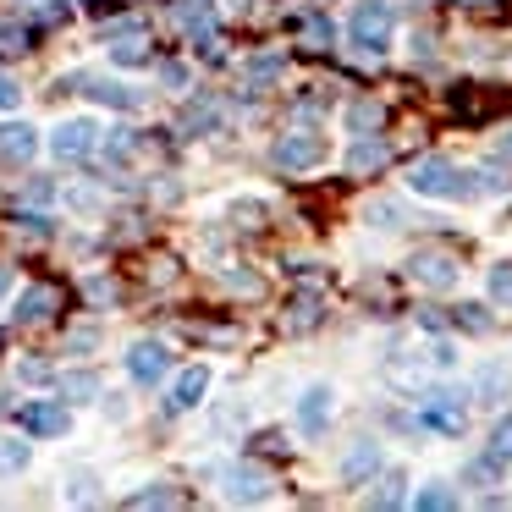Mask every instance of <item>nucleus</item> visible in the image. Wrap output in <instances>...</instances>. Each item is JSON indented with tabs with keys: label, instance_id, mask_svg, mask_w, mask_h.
I'll return each mask as SVG.
<instances>
[{
	"label": "nucleus",
	"instance_id": "nucleus-1",
	"mask_svg": "<svg viewBox=\"0 0 512 512\" xmlns=\"http://www.w3.org/2000/svg\"><path fill=\"white\" fill-rule=\"evenodd\" d=\"M408 188L424 193V199H479V182L474 171L452 166L446 155H424L408 166Z\"/></svg>",
	"mask_w": 512,
	"mask_h": 512
},
{
	"label": "nucleus",
	"instance_id": "nucleus-2",
	"mask_svg": "<svg viewBox=\"0 0 512 512\" xmlns=\"http://www.w3.org/2000/svg\"><path fill=\"white\" fill-rule=\"evenodd\" d=\"M419 430L463 435L468 430V391L463 386H424L419 391Z\"/></svg>",
	"mask_w": 512,
	"mask_h": 512
},
{
	"label": "nucleus",
	"instance_id": "nucleus-3",
	"mask_svg": "<svg viewBox=\"0 0 512 512\" xmlns=\"http://www.w3.org/2000/svg\"><path fill=\"white\" fill-rule=\"evenodd\" d=\"M391 34H397V12H391L386 0H358L353 17H347V39H353V50H364V56H386Z\"/></svg>",
	"mask_w": 512,
	"mask_h": 512
},
{
	"label": "nucleus",
	"instance_id": "nucleus-4",
	"mask_svg": "<svg viewBox=\"0 0 512 512\" xmlns=\"http://www.w3.org/2000/svg\"><path fill=\"white\" fill-rule=\"evenodd\" d=\"M325 155H331V149H325V138L320 133H281L276 144H270V160H276L281 171H292V177H298V171H314V166H325Z\"/></svg>",
	"mask_w": 512,
	"mask_h": 512
},
{
	"label": "nucleus",
	"instance_id": "nucleus-5",
	"mask_svg": "<svg viewBox=\"0 0 512 512\" xmlns=\"http://www.w3.org/2000/svg\"><path fill=\"white\" fill-rule=\"evenodd\" d=\"M17 424H23L28 441H56V435L72 430V408H67L61 397H56V402L39 397V402H23V408H17Z\"/></svg>",
	"mask_w": 512,
	"mask_h": 512
},
{
	"label": "nucleus",
	"instance_id": "nucleus-6",
	"mask_svg": "<svg viewBox=\"0 0 512 512\" xmlns=\"http://www.w3.org/2000/svg\"><path fill=\"white\" fill-rule=\"evenodd\" d=\"M215 479H221V496L232 501V507H259V501L270 496V474H259V468H248V463L215 468Z\"/></svg>",
	"mask_w": 512,
	"mask_h": 512
},
{
	"label": "nucleus",
	"instance_id": "nucleus-7",
	"mask_svg": "<svg viewBox=\"0 0 512 512\" xmlns=\"http://www.w3.org/2000/svg\"><path fill=\"white\" fill-rule=\"evenodd\" d=\"M408 276H413V287H424V292H452L457 281H463V270H457L452 254H441V248H424V254L408 259Z\"/></svg>",
	"mask_w": 512,
	"mask_h": 512
},
{
	"label": "nucleus",
	"instance_id": "nucleus-8",
	"mask_svg": "<svg viewBox=\"0 0 512 512\" xmlns=\"http://www.w3.org/2000/svg\"><path fill=\"white\" fill-rule=\"evenodd\" d=\"M94 149H100V127H94L89 116H72V122H61L56 133H50V155L56 160H89Z\"/></svg>",
	"mask_w": 512,
	"mask_h": 512
},
{
	"label": "nucleus",
	"instance_id": "nucleus-9",
	"mask_svg": "<svg viewBox=\"0 0 512 512\" xmlns=\"http://www.w3.org/2000/svg\"><path fill=\"white\" fill-rule=\"evenodd\" d=\"M331 408H336V391L320 380V386H309V391L298 397V408H292V419H298V430L309 435V441H320V435L331 430Z\"/></svg>",
	"mask_w": 512,
	"mask_h": 512
},
{
	"label": "nucleus",
	"instance_id": "nucleus-10",
	"mask_svg": "<svg viewBox=\"0 0 512 512\" xmlns=\"http://www.w3.org/2000/svg\"><path fill=\"white\" fill-rule=\"evenodd\" d=\"M127 375H133L138 386H160V380L171 375V347L166 342H133L127 347Z\"/></svg>",
	"mask_w": 512,
	"mask_h": 512
},
{
	"label": "nucleus",
	"instance_id": "nucleus-11",
	"mask_svg": "<svg viewBox=\"0 0 512 512\" xmlns=\"http://www.w3.org/2000/svg\"><path fill=\"white\" fill-rule=\"evenodd\" d=\"M380 463H386V452H380L375 435H364V441H353L342 452V463H336V474H342V485H364V479L380 474Z\"/></svg>",
	"mask_w": 512,
	"mask_h": 512
},
{
	"label": "nucleus",
	"instance_id": "nucleus-12",
	"mask_svg": "<svg viewBox=\"0 0 512 512\" xmlns=\"http://www.w3.org/2000/svg\"><path fill=\"white\" fill-rule=\"evenodd\" d=\"M78 83L89 100H100V105H116V111H138L144 105V94L138 89H127V83H116V78H89V72H78V78H67V89Z\"/></svg>",
	"mask_w": 512,
	"mask_h": 512
},
{
	"label": "nucleus",
	"instance_id": "nucleus-13",
	"mask_svg": "<svg viewBox=\"0 0 512 512\" xmlns=\"http://www.w3.org/2000/svg\"><path fill=\"white\" fill-rule=\"evenodd\" d=\"M474 397L485 402V408H501V402L512 397V364H501V358H485V364L474 369Z\"/></svg>",
	"mask_w": 512,
	"mask_h": 512
},
{
	"label": "nucleus",
	"instance_id": "nucleus-14",
	"mask_svg": "<svg viewBox=\"0 0 512 512\" xmlns=\"http://www.w3.org/2000/svg\"><path fill=\"white\" fill-rule=\"evenodd\" d=\"M204 391H210V369L204 364H188L177 375V386H171V397H166V413H193L204 402Z\"/></svg>",
	"mask_w": 512,
	"mask_h": 512
},
{
	"label": "nucleus",
	"instance_id": "nucleus-15",
	"mask_svg": "<svg viewBox=\"0 0 512 512\" xmlns=\"http://www.w3.org/2000/svg\"><path fill=\"white\" fill-rule=\"evenodd\" d=\"M177 23L188 28L193 45L210 50V56H215V45H221V28H215V12L204 6V0H193V6H177Z\"/></svg>",
	"mask_w": 512,
	"mask_h": 512
},
{
	"label": "nucleus",
	"instance_id": "nucleus-16",
	"mask_svg": "<svg viewBox=\"0 0 512 512\" xmlns=\"http://www.w3.org/2000/svg\"><path fill=\"white\" fill-rule=\"evenodd\" d=\"M56 309H61V292L39 281V287H28L23 298H17L12 320H17V325H45V320H50V314H56Z\"/></svg>",
	"mask_w": 512,
	"mask_h": 512
},
{
	"label": "nucleus",
	"instance_id": "nucleus-17",
	"mask_svg": "<svg viewBox=\"0 0 512 512\" xmlns=\"http://www.w3.org/2000/svg\"><path fill=\"white\" fill-rule=\"evenodd\" d=\"M0 155H6V160H34L39 155V127L0 122Z\"/></svg>",
	"mask_w": 512,
	"mask_h": 512
},
{
	"label": "nucleus",
	"instance_id": "nucleus-18",
	"mask_svg": "<svg viewBox=\"0 0 512 512\" xmlns=\"http://www.w3.org/2000/svg\"><path fill=\"white\" fill-rule=\"evenodd\" d=\"M281 72H287V56H281V50H265V56H254L243 67V83H248V89H270Z\"/></svg>",
	"mask_w": 512,
	"mask_h": 512
},
{
	"label": "nucleus",
	"instance_id": "nucleus-19",
	"mask_svg": "<svg viewBox=\"0 0 512 512\" xmlns=\"http://www.w3.org/2000/svg\"><path fill=\"white\" fill-rule=\"evenodd\" d=\"M386 160H391V149L380 144L375 133H364V138H358L353 149H347V171H380V166H386Z\"/></svg>",
	"mask_w": 512,
	"mask_h": 512
},
{
	"label": "nucleus",
	"instance_id": "nucleus-20",
	"mask_svg": "<svg viewBox=\"0 0 512 512\" xmlns=\"http://www.w3.org/2000/svg\"><path fill=\"white\" fill-rule=\"evenodd\" d=\"M342 122H347V133H353V138H364V133H375V127L386 122V111H380V100H353Z\"/></svg>",
	"mask_w": 512,
	"mask_h": 512
},
{
	"label": "nucleus",
	"instance_id": "nucleus-21",
	"mask_svg": "<svg viewBox=\"0 0 512 512\" xmlns=\"http://www.w3.org/2000/svg\"><path fill=\"white\" fill-rule=\"evenodd\" d=\"M56 386H61V397H67V402H94V397H100V375H94V369H72V375L56 380Z\"/></svg>",
	"mask_w": 512,
	"mask_h": 512
},
{
	"label": "nucleus",
	"instance_id": "nucleus-22",
	"mask_svg": "<svg viewBox=\"0 0 512 512\" xmlns=\"http://www.w3.org/2000/svg\"><path fill=\"white\" fill-rule=\"evenodd\" d=\"M413 507H424V512H446V507H457V496L446 490V479H424L419 490H413Z\"/></svg>",
	"mask_w": 512,
	"mask_h": 512
},
{
	"label": "nucleus",
	"instance_id": "nucleus-23",
	"mask_svg": "<svg viewBox=\"0 0 512 512\" xmlns=\"http://www.w3.org/2000/svg\"><path fill=\"white\" fill-rule=\"evenodd\" d=\"M402 485H408V479H402L397 468H391L386 479L375 474V490H369V507H402V501H408V490H402Z\"/></svg>",
	"mask_w": 512,
	"mask_h": 512
},
{
	"label": "nucleus",
	"instance_id": "nucleus-24",
	"mask_svg": "<svg viewBox=\"0 0 512 512\" xmlns=\"http://www.w3.org/2000/svg\"><path fill=\"white\" fill-rule=\"evenodd\" d=\"M149 34H127V39H111V61L116 67H144L149 61V45H144Z\"/></svg>",
	"mask_w": 512,
	"mask_h": 512
},
{
	"label": "nucleus",
	"instance_id": "nucleus-25",
	"mask_svg": "<svg viewBox=\"0 0 512 512\" xmlns=\"http://www.w3.org/2000/svg\"><path fill=\"white\" fill-rule=\"evenodd\" d=\"M182 127H188V138H199V133H215V127H221V111H215L210 100H199V105H188V116H182Z\"/></svg>",
	"mask_w": 512,
	"mask_h": 512
},
{
	"label": "nucleus",
	"instance_id": "nucleus-26",
	"mask_svg": "<svg viewBox=\"0 0 512 512\" xmlns=\"http://www.w3.org/2000/svg\"><path fill=\"white\" fill-rule=\"evenodd\" d=\"M474 182H479V193H507V188H512V177H507V166H501V160L474 166Z\"/></svg>",
	"mask_w": 512,
	"mask_h": 512
},
{
	"label": "nucleus",
	"instance_id": "nucleus-27",
	"mask_svg": "<svg viewBox=\"0 0 512 512\" xmlns=\"http://www.w3.org/2000/svg\"><path fill=\"white\" fill-rule=\"evenodd\" d=\"M28 441H0V479H12V474H23L28 468Z\"/></svg>",
	"mask_w": 512,
	"mask_h": 512
},
{
	"label": "nucleus",
	"instance_id": "nucleus-28",
	"mask_svg": "<svg viewBox=\"0 0 512 512\" xmlns=\"http://www.w3.org/2000/svg\"><path fill=\"white\" fill-rule=\"evenodd\" d=\"M496 463H512V413H501L496 419V430H490V446H485Z\"/></svg>",
	"mask_w": 512,
	"mask_h": 512
},
{
	"label": "nucleus",
	"instance_id": "nucleus-29",
	"mask_svg": "<svg viewBox=\"0 0 512 512\" xmlns=\"http://www.w3.org/2000/svg\"><path fill=\"white\" fill-rule=\"evenodd\" d=\"M292 28H303V39H309L314 50H325V45L336 39V28L325 23V17H292Z\"/></svg>",
	"mask_w": 512,
	"mask_h": 512
},
{
	"label": "nucleus",
	"instance_id": "nucleus-30",
	"mask_svg": "<svg viewBox=\"0 0 512 512\" xmlns=\"http://www.w3.org/2000/svg\"><path fill=\"white\" fill-rule=\"evenodd\" d=\"M501 468H507V463H496V457H474V463H468L463 468V479H468V485H496V479H501Z\"/></svg>",
	"mask_w": 512,
	"mask_h": 512
},
{
	"label": "nucleus",
	"instance_id": "nucleus-31",
	"mask_svg": "<svg viewBox=\"0 0 512 512\" xmlns=\"http://www.w3.org/2000/svg\"><path fill=\"white\" fill-rule=\"evenodd\" d=\"M452 320L463 325V331H474V336H485L490 325H496V320H490L485 309H479V303H457V314H452Z\"/></svg>",
	"mask_w": 512,
	"mask_h": 512
},
{
	"label": "nucleus",
	"instance_id": "nucleus-32",
	"mask_svg": "<svg viewBox=\"0 0 512 512\" xmlns=\"http://www.w3.org/2000/svg\"><path fill=\"white\" fill-rule=\"evenodd\" d=\"M127 507H177V490H166V485L133 490V496H127Z\"/></svg>",
	"mask_w": 512,
	"mask_h": 512
},
{
	"label": "nucleus",
	"instance_id": "nucleus-33",
	"mask_svg": "<svg viewBox=\"0 0 512 512\" xmlns=\"http://www.w3.org/2000/svg\"><path fill=\"white\" fill-rule=\"evenodd\" d=\"M490 298L512 309V265H490Z\"/></svg>",
	"mask_w": 512,
	"mask_h": 512
},
{
	"label": "nucleus",
	"instance_id": "nucleus-34",
	"mask_svg": "<svg viewBox=\"0 0 512 512\" xmlns=\"http://www.w3.org/2000/svg\"><path fill=\"white\" fill-rule=\"evenodd\" d=\"M369 226H386V232H397V226H402V210H397L391 199L369 204Z\"/></svg>",
	"mask_w": 512,
	"mask_h": 512
},
{
	"label": "nucleus",
	"instance_id": "nucleus-35",
	"mask_svg": "<svg viewBox=\"0 0 512 512\" xmlns=\"http://www.w3.org/2000/svg\"><path fill=\"white\" fill-rule=\"evenodd\" d=\"M67 501H78V507H89V501H100V490H94V479H89V474L67 479Z\"/></svg>",
	"mask_w": 512,
	"mask_h": 512
},
{
	"label": "nucleus",
	"instance_id": "nucleus-36",
	"mask_svg": "<svg viewBox=\"0 0 512 512\" xmlns=\"http://www.w3.org/2000/svg\"><path fill=\"white\" fill-rule=\"evenodd\" d=\"M424 358H430V364H435V369H452V364H457V347H452V342H446V336H441V331H435V342H430V353H424Z\"/></svg>",
	"mask_w": 512,
	"mask_h": 512
},
{
	"label": "nucleus",
	"instance_id": "nucleus-37",
	"mask_svg": "<svg viewBox=\"0 0 512 512\" xmlns=\"http://www.w3.org/2000/svg\"><path fill=\"white\" fill-rule=\"evenodd\" d=\"M127 34H149V23H144V17H122V23H105V45H111V39H127Z\"/></svg>",
	"mask_w": 512,
	"mask_h": 512
},
{
	"label": "nucleus",
	"instance_id": "nucleus-38",
	"mask_svg": "<svg viewBox=\"0 0 512 512\" xmlns=\"http://www.w3.org/2000/svg\"><path fill=\"white\" fill-rule=\"evenodd\" d=\"M17 380H28V386H45V380H56V375H50V364H39V358H23V364H17Z\"/></svg>",
	"mask_w": 512,
	"mask_h": 512
},
{
	"label": "nucleus",
	"instance_id": "nucleus-39",
	"mask_svg": "<svg viewBox=\"0 0 512 512\" xmlns=\"http://www.w3.org/2000/svg\"><path fill=\"white\" fill-rule=\"evenodd\" d=\"M17 100H23L17 78H12V72H0V111H17Z\"/></svg>",
	"mask_w": 512,
	"mask_h": 512
},
{
	"label": "nucleus",
	"instance_id": "nucleus-40",
	"mask_svg": "<svg viewBox=\"0 0 512 512\" xmlns=\"http://www.w3.org/2000/svg\"><path fill=\"white\" fill-rule=\"evenodd\" d=\"M232 215H237L243 226H259V215H265V204H259V199H237V204H232Z\"/></svg>",
	"mask_w": 512,
	"mask_h": 512
},
{
	"label": "nucleus",
	"instance_id": "nucleus-41",
	"mask_svg": "<svg viewBox=\"0 0 512 512\" xmlns=\"http://www.w3.org/2000/svg\"><path fill=\"white\" fill-rule=\"evenodd\" d=\"M12 221H17V226H23V232H39V237H45V232H50V215H34V210H17V215H12Z\"/></svg>",
	"mask_w": 512,
	"mask_h": 512
},
{
	"label": "nucleus",
	"instance_id": "nucleus-42",
	"mask_svg": "<svg viewBox=\"0 0 512 512\" xmlns=\"http://www.w3.org/2000/svg\"><path fill=\"white\" fill-rule=\"evenodd\" d=\"M160 83H171V89H188V67H182V61H166V67H160Z\"/></svg>",
	"mask_w": 512,
	"mask_h": 512
},
{
	"label": "nucleus",
	"instance_id": "nucleus-43",
	"mask_svg": "<svg viewBox=\"0 0 512 512\" xmlns=\"http://www.w3.org/2000/svg\"><path fill=\"white\" fill-rule=\"evenodd\" d=\"M89 298H94V303H111V298H116V287H111L105 276H94V281H89Z\"/></svg>",
	"mask_w": 512,
	"mask_h": 512
},
{
	"label": "nucleus",
	"instance_id": "nucleus-44",
	"mask_svg": "<svg viewBox=\"0 0 512 512\" xmlns=\"http://www.w3.org/2000/svg\"><path fill=\"white\" fill-rule=\"evenodd\" d=\"M50 193H56V188H50V182H28V188H23V199H34V204H45V199H50Z\"/></svg>",
	"mask_w": 512,
	"mask_h": 512
},
{
	"label": "nucleus",
	"instance_id": "nucleus-45",
	"mask_svg": "<svg viewBox=\"0 0 512 512\" xmlns=\"http://www.w3.org/2000/svg\"><path fill=\"white\" fill-rule=\"evenodd\" d=\"M6 287H12V270L0 265V298H6Z\"/></svg>",
	"mask_w": 512,
	"mask_h": 512
},
{
	"label": "nucleus",
	"instance_id": "nucleus-46",
	"mask_svg": "<svg viewBox=\"0 0 512 512\" xmlns=\"http://www.w3.org/2000/svg\"><path fill=\"white\" fill-rule=\"evenodd\" d=\"M226 6H232V12H248V6H254V0H226Z\"/></svg>",
	"mask_w": 512,
	"mask_h": 512
},
{
	"label": "nucleus",
	"instance_id": "nucleus-47",
	"mask_svg": "<svg viewBox=\"0 0 512 512\" xmlns=\"http://www.w3.org/2000/svg\"><path fill=\"white\" fill-rule=\"evenodd\" d=\"M501 155H512V127H507V138H501Z\"/></svg>",
	"mask_w": 512,
	"mask_h": 512
},
{
	"label": "nucleus",
	"instance_id": "nucleus-48",
	"mask_svg": "<svg viewBox=\"0 0 512 512\" xmlns=\"http://www.w3.org/2000/svg\"><path fill=\"white\" fill-rule=\"evenodd\" d=\"M463 6H490V0H463Z\"/></svg>",
	"mask_w": 512,
	"mask_h": 512
}]
</instances>
